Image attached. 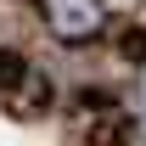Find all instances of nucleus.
<instances>
[{"label":"nucleus","instance_id":"2","mask_svg":"<svg viewBox=\"0 0 146 146\" xmlns=\"http://www.w3.org/2000/svg\"><path fill=\"white\" fill-rule=\"evenodd\" d=\"M28 56L11 51V45H0V101H23V90H28Z\"/></svg>","mask_w":146,"mask_h":146},{"label":"nucleus","instance_id":"3","mask_svg":"<svg viewBox=\"0 0 146 146\" xmlns=\"http://www.w3.org/2000/svg\"><path fill=\"white\" fill-rule=\"evenodd\" d=\"M141 135H146V68H141Z\"/></svg>","mask_w":146,"mask_h":146},{"label":"nucleus","instance_id":"1","mask_svg":"<svg viewBox=\"0 0 146 146\" xmlns=\"http://www.w3.org/2000/svg\"><path fill=\"white\" fill-rule=\"evenodd\" d=\"M39 11H45V28L56 39H68V45H84L107 28V6L101 0H39Z\"/></svg>","mask_w":146,"mask_h":146}]
</instances>
